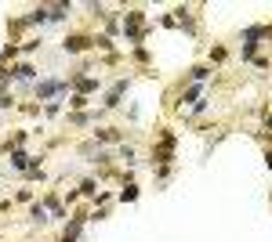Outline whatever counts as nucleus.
<instances>
[{"mask_svg":"<svg viewBox=\"0 0 272 242\" xmlns=\"http://www.w3.org/2000/svg\"><path fill=\"white\" fill-rule=\"evenodd\" d=\"M33 94H36V101H58V98L69 94V79L48 76V79H40V84H33Z\"/></svg>","mask_w":272,"mask_h":242,"instance_id":"obj_1","label":"nucleus"},{"mask_svg":"<svg viewBox=\"0 0 272 242\" xmlns=\"http://www.w3.org/2000/svg\"><path fill=\"white\" fill-rule=\"evenodd\" d=\"M95 47V36H87V33H69L65 40H62V51L65 55H84V51H91Z\"/></svg>","mask_w":272,"mask_h":242,"instance_id":"obj_2","label":"nucleus"},{"mask_svg":"<svg viewBox=\"0 0 272 242\" xmlns=\"http://www.w3.org/2000/svg\"><path fill=\"white\" fill-rule=\"evenodd\" d=\"M131 91V76H124V79H116V84L109 87V94H105V101H102V109H120V101H124V94Z\"/></svg>","mask_w":272,"mask_h":242,"instance_id":"obj_3","label":"nucleus"},{"mask_svg":"<svg viewBox=\"0 0 272 242\" xmlns=\"http://www.w3.org/2000/svg\"><path fill=\"white\" fill-rule=\"evenodd\" d=\"M40 203L48 206V213H51V221H65L69 213H65V206H62V199H58V192H48Z\"/></svg>","mask_w":272,"mask_h":242,"instance_id":"obj_4","label":"nucleus"},{"mask_svg":"<svg viewBox=\"0 0 272 242\" xmlns=\"http://www.w3.org/2000/svg\"><path fill=\"white\" fill-rule=\"evenodd\" d=\"M116 141H124V130H116V127H98L95 130V145H116Z\"/></svg>","mask_w":272,"mask_h":242,"instance_id":"obj_5","label":"nucleus"},{"mask_svg":"<svg viewBox=\"0 0 272 242\" xmlns=\"http://www.w3.org/2000/svg\"><path fill=\"white\" fill-rule=\"evenodd\" d=\"M11 72H15V79H18V84H33V79H36V69H33L29 62H18V65H11Z\"/></svg>","mask_w":272,"mask_h":242,"instance_id":"obj_6","label":"nucleus"},{"mask_svg":"<svg viewBox=\"0 0 272 242\" xmlns=\"http://www.w3.org/2000/svg\"><path fill=\"white\" fill-rule=\"evenodd\" d=\"M29 221H33V224H40V228H44V224H51L48 206H44V203H33V206H29Z\"/></svg>","mask_w":272,"mask_h":242,"instance_id":"obj_7","label":"nucleus"},{"mask_svg":"<svg viewBox=\"0 0 272 242\" xmlns=\"http://www.w3.org/2000/svg\"><path fill=\"white\" fill-rule=\"evenodd\" d=\"M48 11H51V22H65L73 15V4H48Z\"/></svg>","mask_w":272,"mask_h":242,"instance_id":"obj_8","label":"nucleus"},{"mask_svg":"<svg viewBox=\"0 0 272 242\" xmlns=\"http://www.w3.org/2000/svg\"><path fill=\"white\" fill-rule=\"evenodd\" d=\"M207 76H211V65H192V69H189V79H192V84H203Z\"/></svg>","mask_w":272,"mask_h":242,"instance_id":"obj_9","label":"nucleus"},{"mask_svg":"<svg viewBox=\"0 0 272 242\" xmlns=\"http://www.w3.org/2000/svg\"><path fill=\"white\" fill-rule=\"evenodd\" d=\"M76 192H80L84 199H98V181H95V177H87V181H84L80 188H76Z\"/></svg>","mask_w":272,"mask_h":242,"instance_id":"obj_10","label":"nucleus"},{"mask_svg":"<svg viewBox=\"0 0 272 242\" xmlns=\"http://www.w3.org/2000/svg\"><path fill=\"white\" fill-rule=\"evenodd\" d=\"M87 105H91V98H84V94H69V109H73V112H87Z\"/></svg>","mask_w":272,"mask_h":242,"instance_id":"obj_11","label":"nucleus"},{"mask_svg":"<svg viewBox=\"0 0 272 242\" xmlns=\"http://www.w3.org/2000/svg\"><path fill=\"white\" fill-rule=\"evenodd\" d=\"M116 199H120V203H134V199H138V184H134V181H127V184H124V192L116 195Z\"/></svg>","mask_w":272,"mask_h":242,"instance_id":"obj_12","label":"nucleus"},{"mask_svg":"<svg viewBox=\"0 0 272 242\" xmlns=\"http://www.w3.org/2000/svg\"><path fill=\"white\" fill-rule=\"evenodd\" d=\"M240 58H243V62H254V58H258V44H254V40H247V44L240 47Z\"/></svg>","mask_w":272,"mask_h":242,"instance_id":"obj_13","label":"nucleus"},{"mask_svg":"<svg viewBox=\"0 0 272 242\" xmlns=\"http://www.w3.org/2000/svg\"><path fill=\"white\" fill-rule=\"evenodd\" d=\"M11 79H15V72H11L4 62H0V91H8V84H11Z\"/></svg>","mask_w":272,"mask_h":242,"instance_id":"obj_14","label":"nucleus"},{"mask_svg":"<svg viewBox=\"0 0 272 242\" xmlns=\"http://www.w3.org/2000/svg\"><path fill=\"white\" fill-rule=\"evenodd\" d=\"M120 159H124L127 167H134V163H138V155H134V148H131V145H120Z\"/></svg>","mask_w":272,"mask_h":242,"instance_id":"obj_15","label":"nucleus"},{"mask_svg":"<svg viewBox=\"0 0 272 242\" xmlns=\"http://www.w3.org/2000/svg\"><path fill=\"white\" fill-rule=\"evenodd\" d=\"M18 51H22V55H33V51H40V36H29V40H26V44H22Z\"/></svg>","mask_w":272,"mask_h":242,"instance_id":"obj_16","label":"nucleus"},{"mask_svg":"<svg viewBox=\"0 0 272 242\" xmlns=\"http://www.w3.org/2000/svg\"><path fill=\"white\" fill-rule=\"evenodd\" d=\"M225 58H229V51H225L221 44H218V47H211V65H221Z\"/></svg>","mask_w":272,"mask_h":242,"instance_id":"obj_17","label":"nucleus"},{"mask_svg":"<svg viewBox=\"0 0 272 242\" xmlns=\"http://www.w3.org/2000/svg\"><path fill=\"white\" fill-rule=\"evenodd\" d=\"M261 134L272 141V112H265V119H261Z\"/></svg>","mask_w":272,"mask_h":242,"instance_id":"obj_18","label":"nucleus"},{"mask_svg":"<svg viewBox=\"0 0 272 242\" xmlns=\"http://www.w3.org/2000/svg\"><path fill=\"white\" fill-rule=\"evenodd\" d=\"M44 112H48V116H58V112H62V98H58V101H48Z\"/></svg>","mask_w":272,"mask_h":242,"instance_id":"obj_19","label":"nucleus"},{"mask_svg":"<svg viewBox=\"0 0 272 242\" xmlns=\"http://www.w3.org/2000/svg\"><path fill=\"white\" fill-rule=\"evenodd\" d=\"M15 203H33V192H29V188H22V192L15 195Z\"/></svg>","mask_w":272,"mask_h":242,"instance_id":"obj_20","label":"nucleus"},{"mask_svg":"<svg viewBox=\"0 0 272 242\" xmlns=\"http://www.w3.org/2000/svg\"><path fill=\"white\" fill-rule=\"evenodd\" d=\"M11 105H15V98L8 91H0V109H11Z\"/></svg>","mask_w":272,"mask_h":242,"instance_id":"obj_21","label":"nucleus"},{"mask_svg":"<svg viewBox=\"0 0 272 242\" xmlns=\"http://www.w3.org/2000/svg\"><path fill=\"white\" fill-rule=\"evenodd\" d=\"M15 55H18V47H15V44H8V47H4V55H0V58H4V62H11Z\"/></svg>","mask_w":272,"mask_h":242,"instance_id":"obj_22","label":"nucleus"},{"mask_svg":"<svg viewBox=\"0 0 272 242\" xmlns=\"http://www.w3.org/2000/svg\"><path fill=\"white\" fill-rule=\"evenodd\" d=\"M171 177V167H156V181H167Z\"/></svg>","mask_w":272,"mask_h":242,"instance_id":"obj_23","label":"nucleus"},{"mask_svg":"<svg viewBox=\"0 0 272 242\" xmlns=\"http://www.w3.org/2000/svg\"><path fill=\"white\" fill-rule=\"evenodd\" d=\"M265 167L272 170V148H265Z\"/></svg>","mask_w":272,"mask_h":242,"instance_id":"obj_24","label":"nucleus"},{"mask_svg":"<svg viewBox=\"0 0 272 242\" xmlns=\"http://www.w3.org/2000/svg\"><path fill=\"white\" fill-rule=\"evenodd\" d=\"M268 199H272V192H268Z\"/></svg>","mask_w":272,"mask_h":242,"instance_id":"obj_25","label":"nucleus"}]
</instances>
